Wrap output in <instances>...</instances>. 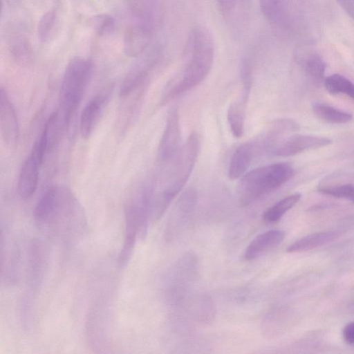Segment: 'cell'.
Segmentation results:
<instances>
[{
	"instance_id": "cell-29",
	"label": "cell",
	"mask_w": 354,
	"mask_h": 354,
	"mask_svg": "<svg viewBox=\"0 0 354 354\" xmlns=\"http://www.w3.org/2000/svg\"><path fill=\"white\" fill-rule=\"evenodd\" d=\"M342 10L354 21V0H335Z\"/></svg>"
},
{
	"instance_id": "cell-2",
	"label": "cell",
	"mask_w": 354,
	"mask_h": 354,
	"mask_svg": "<svg viewBox=\"0 0 354 354\" xmlns=\"http://www.w3.org/2000/svg\"><path fill=\"white\" fill-rule=\"evenodd\" d=\"M200 151V139L192 133L176 156L170 173L163 188L153 194L150 221L158 222L174 198L183 189L195 166Z\"/></svg>"
},
{
	"instance_id": "cell-10",
	"label": "cell",
	"mask_w": 354,
	"mask_h": 354,
	"mask_svg": "<svg viewBox=\"0 0 354 354\" xmlns=\"http://www.w3.org/2000/svg\"><path fill=\"white\" fill-rule=\"evenodd\" d=\"M0 129L5 145L16 146L19 137V127L15 108L6 91L0 90Z\"/></svg>"
},
{
	"instance_id": "cell-16",
	"label": "cell",
	"mask_w": 354,
	"mask_h": 354,
	"mask_svg": "<svg viewBox=\"0 0 354 354\" xmlns=\"http://www.w3.org/2000/svg\"><path fill=\"white\" fill-rule=\"evenodd\" d=\"M257 153L255 142L249 141L239 146L230 161L228 176L231 180L241 178L247 171Z\"/></svg>"
},
{
	"instance_id": "cell-7",
	"label": "cell",
	"mask_w": 354,
	"mask_h": 354,
	"mask_svg": "<svg viewBox=\"0 0 354 354\" xmlns=\"http://www.w3.org/2000/svg\"><path fill=\"white\" fill-rule=\"evenodd\" d=\"M197 202V192L193 187L184 191L180 196L168 219L165 238L167 242L176 239L185 230L190 220Z\"/></svg>"
},
{
	"instance_id": "cell-26",
	"label": "cell",
	"mask_w": 354,
	"mask_h": 354,
	"mask_svg": "<svg viewBox=\"0 0 354 354\" xmlns=\"http://www.w3.org/2000/svg\"><path fill=\"white\" fill-rule=\"evenodd\" d=\"M56 19V12L53 10L46 12L40 19L37 27V35L40 41H46L50 38L55 26Z\"/></svg>"
},
{
	"instance_id": "cell-22",
	"label": "cell",
	"mask_w": 354,
	"mask_h": 354,
	"mask_svg": "<svg viewBox=\"0 0 354 354\" xmlns=\"http://www.w3.org/2000/svg\"><path fill=\"white\" fill-rule=\"evenodd\" d=\"M56 185L49 187L36 205L34 216L37 224H48L55 200Z\"/></svg>"
},
{
	"instance_id": "cell-17",
	"label": "cell",
	"mask_w": 354,
	"mask_h": 354,
	"mask_svg": "<svg viewBox=\"0 0 354 354\" xmlns=\"http://www.w3.org/2000/svg\"><path fill=\"white\" fill-rule=\"evenodd\" d=\"M295 61L306 75L316 82L324 81L326 64L316 51L300 49L295 54Z\"/></svg>"
},
{
	"instance_id": "cell-14",
	"label": "cell",
	"mask_w": 354,
	"mask_h": 354,
	"mask_svg": "<svg viewBox=\"0 0 354 354\" xmlns=\"http://www.w3.org/2000/svg\"><path fill=\"white\" fill-rule=\"evenodd\" d=\"M298 124L290 119H279L272 122L268 131L262 137L257 140L256 145L258 151H272L279 144V140L284 134L297 131Z\"/></svg>"
},
{
	"instance_id": "cell-5",
	"label": "cell",
	"mask_w": 354,
	"mask_h": 354,
	"mask_svg": "<svg viewBox=\"0 0 354 354\" xmlns=\"http://www.w3.org/2000/svg\"><path fill=\"white\" fill-rule=\"evenodd\" d=\"M259 3L264 18L280 36L293 37L301 28L299 0H259Z\"/></svg>"
},
{
	"instance_id": "cell-24",
	"label": "cell",
	"mask_w": 354,
	"mask_h": 354,
	"mask_svg": "<svg viewBox=\"0 0 354 354\" xmlns=\"http://www.w3.org/2000/svg\"><path fill=\"white\" fill-rule=\"evenodd\" d=\"M324 85L329 93H344L354 100V84L344 76L337 73L329 75L325 78Z\"/></svg>"
},
{
	"instance_id": "cell-12",
	"label": "cell",
	"mask_w": 354,
	"mask_h": 354,
	"mask_svg": "<svg viewBox=\"0 0 354 354\" xmlns=\"http://www.w3.org/2000/svg\"><path fill=\"white\" fill-rule=\"evenodd\" d=\"M107 92L93 97L86 105L80 117V131L84 139L88 138L97 125L109 98Z\"/></svg>"
},
{
	"instance_id": "cell-28",
	"label": "cell",
	"mask_w": 354,
	"mask_h": 354,
	"mask_svg": "<svg viewBox=\"0 0 354 354\" xmlns=\"http://www.w3.org/2000/svg\"><path fill=\"white\" fill-rule=\"evenodd\" d=\"M342 335L346 343L354 346V322H350L344 326Z\"/></svg>"
},
{
	"instance_id": "cell-6",
	"label": "cell",
	"mask_w": 354,
	"mask_h": 354,
	"mask_svg": "<svg viewBox=\"0 0 354 354\" xmlns=\"http://www.w3.org/2000/svg\"><path fill=\"white\" fill-rule=\"evenodd\" d=\"M198 272V258L192 252L185 253L174 263L166 276V295L171 304L178 305L185 299Z\"/></svg>"
},
{
	"instance_id": "cell-21",
	"label": "cell",
	"mask_w": 354,
	"mask_h": 354,
	"mask_svg": "<svg viewBox=\"0 0 354 354\" xmlns=\"http://www.w3.org/2000/svg\"><path fill=\"white\" fill-rule=\"evenodd\" d=\"M312 109L318 118L331 124H345L353 118L351 113L335 109L324 102H314Z\"/></svg>"
},
{
	"instance_id": "cell-27",
	"label": "cell",
	"mask_w": 354,
	"mask_h": 354,
	"mask_svg": "<svg viewBox=\"0 0 354 354\" xmlns=\"http://www.w3.org/2000/svg\"><path fill=\"white\" fill-rule=\"evenodd\" d=\"M93 24L97 32L100 35H104L113 28L114 21L111 16L103 15L96 17Z\"/></svg>"
},
{
	"instance_id": "cell-23",
	"label": "cell",
	"mask_w": 354,
	"mask_h": 354,
	"mask_svg": "<svg viewBox=\"0 0 354 354\" xmlns=\"http://www.w3.org/2000/svg\"><path fill=\"white\" fill-rule=\"evenodd\" d=\"M301 196V194L296 193L280 200L264 212L263 221L269 223L279 221L289 209L297 203Z\"/></svg>"
},
{
	"instance_id": "cell-3",
	"label": "cell",
	"mask_w": 354,
	"mask_h": 354,
	"mask_svg": "<svg viewBox=\"0 0 354 354\" xmlns=\"http://www.w3.org/2000/svg\"><path fill=\"white\" fill-rule=\"evenodd\" d=\"M93 63L86 57L77 56L66 66L61 82L59 109L57 111L59 125L68 129L78 108L93 73Z\"/></svg>"
},
{
	"instance_id": "cell-9",
	"label": "cell",
	"mask_w": 354,
	"mask_h": 354,
	"mask_svg": "<svg viewBox=\"0 0 354 354\" xmlns=\"http://www.w3.org/2000/svg\"><path fill=\"white\" fill-rule=\"evenodd\" d=\"M180 128L179 115L176 107L168 113L166 124L158 146V158L161 162L171 160L179 151Z\"/></svg>"
},
{
	"instance_id": "cell-20",
	"label": "cell",
	"mask_w": 354,
	"mask_h": 354,
	"mask_svg": "<svg viewBox=\"0 0 354 354\" xmlns=\"http://www.w3.org/2000/svg\"><path fill=\"white\" fill-rule=\"evenodd\" d=\"M149 39V29L144 26H140L132 28L125 38V52L131 57L137 56L141 53Z\"/></svg>"
},
{
	"instance_id": "cell-15",
	"label": "cell",
	"mask_w": 354,
	"mask_h": 354,
	"mask_svg": "<svg viewBox=\"0 0 354 354\" xmlns=\"http://www.w3.org/2000/svg\"><path fill=\"white\" fill-rule=\"evenodd\" d=\"M40 167L38 162L30 154L24 162L17 181V192L21 198L28 199L35 192Z\"/></svg>"
},
{
	"instance_id": "cell-11",
	"label": "cell",
	"mask_w": 354,
	"mask_h": 354,
	"mask_svg": "<svg viewBox=\"0 0 354 354\" xmlns=\"http://www.w3.org/2000/svg\"><path fill=\"white\" fill-rule=\"evenodd\" d=\"M332 140L326 137L295 135L281 141L273 153L279 157L295 156L303 151L328 146Z\"/></svg>"
},
{
	"instance_id": "cell-18",
	"label": "cell",
	"mask_w": 354,
	"mask_h": 354,
	"mask_svg": "<svg viewBox=\"0 0 354 354\" xmlns=\"http://www.w3.org/2000/svg\"><path fill=\"white\" fill-rule=\"evenodd\" d=\"M340 232L337 231L322 232L305 236L287 248L289 253L302 252L324 245L337 239Z\"/></svg>"
},
{
	"instance_id": "cell-19",
	"label": "cell",
	"mask_w": 354,
	"mask_h": 354,
	"mask_svg": "<svg viewBox=\"0 0 354 354\" xmlns=\"http://www.w3.org/2000/svg\"><path fill=\"white\" fill-rule=\"evenodd\" d=\"M248 99L241 97L228 108L227 118L234 136L241 138L244 133L246 104Z\"/></svg>"
},
{
	"instance_id": "cell-1",
	"label": "cell",
	"mask_w": 354,
	"mask_h": 354,
	"mask_svg": "<svg viewBox=\"0 0 354 354\" xmlns=\"http://www.w3.org/2000/svg\"><path fill=\"white\" fill-rule=\"evenodd\" d=\"M214 47L213 36L206 27L192 29L185 44L183 66L164 88L160 105L167 104L205 80L213 64Z\"/></svg>"
},
{
	"instance_id": "cell-13",
	"label": "cell",
	"mask_w": 354,
	"mask_h": 354,
	"mask_svg": "<svg viewBox=\"0 0 354 354\" xmlns=\"http://www.w3.org/2000/svg\"><path fill=\"white\" fill-rule=\"evenodd\" d=\"M286 232L281 230H271L257 235L244 252L247 261L256 259L279 245L285 239Z\"/></svg>"
},
{
	"instance_id": "cell-4",
	"label": "cell",
	"mask_w": 354,
	"mask_h": 354,
	"mask_svg": "<svg viewBox=\"0 0 354 354\" xmlns=\"http://www.w3.org/2000/svg\"><path fill=\"white\" fill-rule=\"evenodd\" d=\"M288 162L261 166L245 173L240 179L237 192L242 206H248L277 189L294 175Z\"/></svg>"
},
{
	"instance_id": "cell-25",
	"label": "cell",
	"mask_w": 354,
	"mask_h": 354,
	"mask_svg": "<svg viewBox=\"0 0 354 354\" xmlns=\"http://www.w3.org/2000/svg\"><path fill=\"white\" fill-rule=\"evenodd\" d=\"M318 190L326 195L354 202V184L352 183L319 186Z\"/></svg>"
},
{
	"instance_id": "cell-8",
	"label": "cell",
	"mask_w": 354,
	"mask_h": 354,
	"mask_svg": "<svg viewBox=\"0 0 354 354\" xmlns=\"http://www.w3.org/2000/svg\"><path fill=\"white\" fill-rule=\"evenodd\" d=\"M219 12L231 32L239 36L245 30L251 0H217Z\"/></svg>"
}]
</instances>
